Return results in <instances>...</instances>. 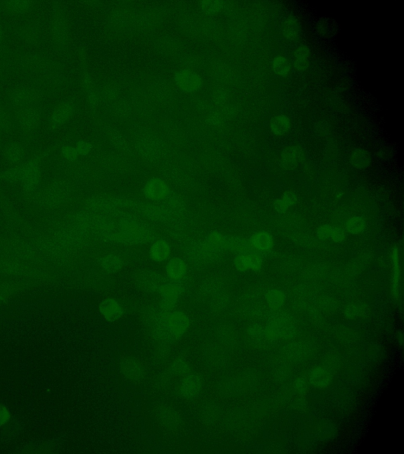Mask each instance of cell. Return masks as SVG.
Returning <instances> with one entry per match:
<instances>
[{
	"mask_svg": "<svg viewBox=\"0 0 404 454\" xmlns=\"http://www.w3.org/2000/svg\"><path fill=\"white\" fill-rule=\"evenodd\" d=\"M159 278L160 277L156 273L148 272L144 277L141 278V285L144 287H146L148 289L156 288L157 285H160Z\"/></svg>",
	"mask_w": 404,
	"mask_h": 454,
	"instance_id": "obj_26",
	"label": "cell"
},
{
	"mask_svg": "<svg viewBox=\"0 0 404 454\" xmlns=\"http://www.w3.org/2000/svg\"><path fill=\"white\" fill-rule=\"evenodd\" d=\"M1 35H2V31H1V29H0V37H1Z\"/></svg>",
	"mask_w": 404,
	"mask_h": 454,
	"instance_id": "obj_36",
	"label": "cell"
},
{
	"mask_svg": "<svg viewBox=\"0 0 404 454\" xmlns=\"http://www.w3.org/2000/svg\"><path fill=\"white\" fill-rule=\"evenodd\" d=\"M332 229H333V228L330 226H322V227H320L319 229H318V232H317L318 237L320 239H322V240L329 238V237H331Z\"/></svg>",
	"mask_w": 404,
	"mask_h": 454,
	"instance_id": "obj_31",
	"label": "cell"
},
{
	"mask_svg": "<svg viewBox=\"0 0 404 454\" xmlns=\"http://www.w3.org/2000/svg\"><path fill=\"white\" fill-rule=\"evenodd\" d=\"M73 113V105L69 101L61 103L56 107L52 114V122L54 126H60L69 119Z\"/></svg>",
	"mask_w": 404,
	"mask_h": 454,
	"instance_id": "obj_9",
	"label": "cell"
},
{
	"mask_svg": "<svg viewBox=\"0 0 404 454\" xmlns=\"http://www.w3.org/2000/svg\"><path fill=\"white\" fill-rule=\"evenodd\" d=\"M64 154L66 158L68 160H75L78 152L76 148H72V147H66L64 149Z\"/></svg>",
	"mask_w": 404,
	"mask_h": 454,
	"instance_id": "obj_33",
	"label": "cell"
},
{
	"mask_svg": "<svg viewBox=\"0 0 404 454\" xmlns=\"http://www.w3.org/2000/svg\"><path fill=\"white\" fill-rule=\"evenodd\" d=\"M76 149H77L78 154L80 153V154L81 155H86L87 153H89V151H90L91 146L88 143L82 142V141H81V142L77 144V148H76Z\"/></svg>",
	"mask_w": 404,
	"mask_h": 454,
	"instance_id": "obj_34",
	"label": "cell"
},
{
	"mask_svg": "<svg viewBox=\"0 0 404 454\" xmlns=\"http://www.w3.org/2000/svg\"><path fill=\"white\" fill-rule=\"evenodd\" d=\"M366 224L362 218L354 217L350 219L346 224V229L352 234H358L362 233L365 229Z\"/></svg>",
	"mask_w": 404,
	"mask_h": 454,
	"instance_id": "obj_23",
	"label": "cell"
},
{
	"mask_svg": "<svg viewBox=\"0 0 404 454\" xmlns=\"http://www.w3.org/2000/svg\"><path fill=\"white\" fill-rule=\"evenodd\" d=\"M171 247L164 240H158L151 245L149 256L153 261L164 262L171 256Z\"/></svg>",
	"mask_w": 404,
	"mask_h": 454,
	"instance_id": "obj_10",
	"label": "cell"
},
{
	"mask_svg": "<svg viewBox=\"0 0 404 454\" xmlns=\"http://www.w3.org/2000/svg\"><path fill=\"white\" fill-rule=\"evenodd\" d=\"M303 160V150L298 145H291L283 150L281 156V164L287 170L296 168Z\"/></svg>",
	"mask_w": 404,
	"mask_h": 454,
	"instance_id": "obj_5",
	"label": "cell"
},
{
	"mask_svg": "<svg viewBox=\"0 0 404 454\" xmlns=\"http://www.w3.org/2000/svg\"><path fill=\"white\" fill-rule=\"evenodd\" d=\"M273 69L278 75L285 76L291 70V65L287 58L283 56H279L274 59Z\"/></svg>",
	"mask_w": 404,
	"mask_h": 454,
	"instance_id": "obj_21",
	"label": "cell"
},
{
	"mask_svg": "<svg viewBox=\"0 0 404 454\" xmlns=\"http://www.w3.org/2000/svg\"><path fill=\"white\" fill-rule=\"evenodd\" d=\"M167 324L171 335L175 337H180L188 329L190 321L188 317L183 312H174L168 316Z\"/></svg>",
	"mask_w": 404,
	"mask_h": 454,
	"instance_id": "obj_4",
	"label": "cell"
},
{
	"mask_svg": "<svg viewBox=\"0 0 404 454\" xmlns=\"http://www.w3.org/2000/svg\"><path fill=\"white\" fill-rule=\"evenodd\" d=\"M207 241L208 244L218 249L227 248V237H224L221 233H217V232L210 233Z\"/></svg>",
	"mask_w": 404,
	"mask_h": 454,
	"instance_id": "obj_24",
	"label": "cell"
},
{
	"mask_svg": "<svg viewBox=\"0 0 404 454\" xmlns=\"http://www.w3.org/2000/svg\"><path fill=\"white\" fill-rule=\"evenodd\" d=\"M283 33L288 40L294 41L298 38L301 33L300 22L296 17H289L283 26Z\"/></svg>",
	"mask_w": 404,
	"mask_h": 454,
	"instance_id": "obj_13",
	"label": "cell"
},
{
	"mask_svg": "<svg viewBox=\"0 0 404 454\" xmlns=\"http://www.w3.org/2000/svg\"><path fill=\"white\" fill-rule=\"evenodd\" d=\"M120 372L130 381H140L144 378L145 369L142 363L135 358L124 359L120 364Z\"/></svg>",
	"mask_w": 404,
	"mask_h": 454,
	"instance_id": "obj_1",
	"label": "cell"
},
{
	"mask_svg": "<svg viewBox=\"0 0 404 454\" xmlns=\"http://www.w3.org/2000/svg\"><path fill=\"white\" fill-rule=\"evenodd\" d=\"M101 267L108 272H116L123 267V260L116 256L109 255L101 260Z\"/></svg>",
	"mask_w": 404,
	"mask_h": 454,
	"instance_id": "obj_19",
	"label": "cell"
},
{
	"mask_svg": "<svg viewBox=\"0 0 404 454\" xmlns=\"http://www.w3.org/2000/svg\"><path fill=\"white\" fill-rule=\"evenodd\" d=\"M350 163L357 169H365L370 164V156L367 151L361 148L354 149L350 156Z\"/></svg>",
	"mask_w": 404,
	"mask_h": 454,
	"instance_id": "obj_14",
	"label": "cell"
},
{
	"mask_svg": "<svg viewBox=\"0 0 404 454\" xmlns=\"http://www.w3.org/2000/svg\"><path fill=\"white\" fill-rule=\"evenodd\" d=\"M392 260H393V288L395 292H397L399 286V279H400V274H401V269H400V262H399V251L397 248H395L392 253Z\"/></svg>",
	"mask_w": 404,
	"mask_h": 454,
	"instance_id": "obj_22",
	"label": "cell"
},
{
	"mask_svg": "<svg viewBox=\"0 0 404 454\" xmlns=\"http://www.w3.org/2000/svg\"><path fill=\"white\" fill-rule=\"evenodd\" d=\"M227 248L241 253H247L253 247L249 241L235 237L227 238Z\"/></svg>",
	"mask_w": 404,
	"mask_h": 454,
	"instance_id": "obj_20",
	"label": "cell"
},
{
	"mask_svg": "<svg viewBox=\"0 0 404 454\" xmlns=\"http://www.w3.org/2000/svg\"><path fill=\"white\" fill-rule=\"evenodd\" d=\"M175 79L179 88L187 92L198 90L202 85V80L199 75L189 70H182L176 73Z\"/></svg>",
	"mask_w": 404,
	"mask_h": 454,
	"instance_id": "obj_7",
	"label": "cell"
},
{
	"mask_svg": "<svg viewBox=\"0 0 404 454\" xmlns=\"http://www.w3.org/2000/svg\"><path fill=\"white\" fill-rule=\"evenodd\" d=\"M295 69L298 71H304L310 65V52L308 47L306 45L298 46L295 51Z\"/></svg>",
	"mask_w": 404,
	"mask_h": 454,
	"instance_id": "obj_12",
	"label": "cell"
},
{
	"mask_svg": "<svg viewBox=\"0 0 404 454\" xmlns=\"http://www.w3.org/2000/svg\"><path fill=\"white\" fill-rule=\"evenodd\" d=\"M202 387V379L194 374L186 375L180 384V394L186 399H193L199 395Z\"/></svg>",
	"mask_w": 404,
	"mask_h": 454,
	"instance_id": "obj_2",
	"label": "cell"
},
{
	"mask_svg": "<svg viewBox=\"0 0 404 454\" xmlns=\"http://www.w3.org/2000/svg\"><path fill=\"white\" fill-rule=\"evenodd\" d=\"M202 7L204 10L210 13L218 11L222 7V2H204L202 3Z\"/></svg>",
	"mask_w": 404,
	"mask_h": 454,
	"instance_id": "obj_30",
	"label": "cell"
},
{
	"mask_svg": "<svg viewBox=\"0 0 404 454\" xmlns=\"http://www.w3.org/2000/svg\"><path fill=\"white\" fill-rule=\"evenodd\" d=\"M124 233L127 237L134 240H138L142 237V229L140 227H137L136 224H128L124 226Z\"/></svg>",
	"mask_w": 404,
	"mask_h": 454,
	"instance_id": "obj_25",
	"label": "cell"
},
{
	"mask_svg": "<svg viewBox=\"0 0 404 454\" xmlns=\"http://www.w3.org/2000/svg\"><path fill=\"white\" fill-rule=\"evenodd\" d=\"M262 259L256 254L241 253L235 260V266L241 272L247 270H256L262 266Z\"/></svg>",
	"mask_w": 404,
	"mask_h": 454,
	"instance_id": "obj_8",
	"label": "cell"
},
{
	"mask_svg": "<svg viewBox=\"0 0 404 454\" xmlns=\"http://www.w3.org/2000/svg\"><path fill=\"white\" fill-rule=\"evenodd\" d=\"M295 201H296V196H295V193L291 190L287 191L283 194L282 199L275 201V210L280 213H283L288 209L289 207L295 204Z\"/></svg>",
	"mask_w": 404,
	"mask_h": 454,
	"instance_id": "obj_18",
	"label": "cell"
},
{
	"mask_svg": "<svg viewBox=\"0 0 404 454\" xmlns=\"http://www.w3.org/2000/svg\"><path fill=\"white\" fill-rule=\"evenodd\" d=\"M187 271L185 262L178 257L171 259L166 266V272L168 277L175 281L183 279L187 274Z\"/></svg>",
	"mask_w": 404,
	"mask_h": 454,
	"instance_id": "obj_11",
	"label": "cell"
},
{
	"mask_svg": "<svg viewBox=\"0 0 404 454\" xmlns=\"http://www.w3.org/2000/svg\"><path fill=\"white\" fill-rule=\"evenodd\" d=\"M268 300L271 306H279L283 303V296L277 291H272L268 296Z\"/></svg>",
	"mask_w": 404,
	"mask_h": 454,
	"instance_id": "obj_29",
	"label": "cell"
},
{
	"mask_svg": "<svg viewBox=\"0 0 404 454\" xmlns=\"http://www.w3.org/2000/svg\"><path fill=\"white\" fill-rule=\"evenodd\" d=\"M250 244L258 250L266 251L272 246V237L267 233H258L253 236Z\"/></svg>",
	"mask_w": 404,
	"mask_h": 454,
	"instance_id": "obj_16",
	"label": "cell"
},
{
	"mask_svg": "<svg viewBox=\"0 0 404 454\" xmlns=\"http://www.w3.org/2000/svg\"><path fill=\"white\" fill-rule=\"evenodd\" d=\"M331 237L333 241L336 242H342L345 238L344 231L339 228H333L332 229Z\"/></svg>",
	"mask_w": 404,
	"mask_h": 454,
	"instance_id": "obj_32",
	"label": "cell"
},
{
	"mask_svg": "<svg viewBox=\"0 0 404 454\" xmlns=\"http://www.w3.org/2000/svg\"><path fill=\"white\" fill-rule=\"evenodd\" d=\"M100 313L109 322H116L124 315V308L115 299L102 300L99 305Z\"/></svg>",
	"mask_w": 404,
	"mask_h": 454,
	"instance_id": "obj_6",
	"label": "cell"
},
{
	"mask_svg": "<svg viewBox=\"0 0 404 454\" xmlns=\"http://www.w3.org/2000/svg\"><path fill=\"white\" fill-rule=\"evenodd\" d=\"M291 121L287 116L279 115L274 117L270 122V128L274 134L278 136L286 134L291 129Z\"/></svg>",
	"mask_w": 404,
	"mask_h": 454,
	"instance_id": "obj_15",
	"label": "cell"
},
{
	"mask_svg": "<svg viewBox=\"0 0 404 454\" xmlns=\"http://www.w3.org/2000/svg\"><path fill=\"white\" fill-rule=\"evenodd\" d=\"M11 420V413L5 404H0V427L6 426Z\"/></svg>",
	"mask_w": 404,
	"mask_h": 454,
	"instance_id": "obj_28",
	"label": "cell"
},
{
	"mask_svg": "<svg viewBox=\"0 0 404 454\" xmlns=\"http://www.w3.org/2000/svg\"><path fill=\"white\" fill-rule=\"evenodd\" d=\"M173 368L175 373L179 374V375L186 374L187 371V366L183 364V362H179L177 364H175L173 366Z\"/></svg>",
	"mask_w": 404,
	"mask_h": 454,
	"instance_id": "obj_35",
	"label": "cell"
},
{
	"mask_svg": "<svg viewBox=\"0 0 404 454\" xmlns=\"http://www.w3.org/2000/svg\"><path fill=\"white\" fill-rule=\"evenodd\" d=\"M144 195L152 200H162L169 194V187L161 179L153 178L148 181L144 186Z\"/></svg>",
	"mask_w": 404,
	"mask_h": 454,
	"instance_id": "obj_3",
	"label": "cell"
},
{
	"mask_svg": "<svg viewBox=\"0 0 404 454\" xmlns=\"http://www.w3.org/2000/svg\"><path fill=\"white\" fill-rule=\"evenodd\" d=\"M160 292L164 301L171 304L175 303L179 298L180 290L174 285H164L160 287Z\"/></svg>",
	"mask_w": 404,
	"mask_h": 454,
	"instance_id": "obj_17",
	"label": "cell"
},
{
	"mask_svg": "<svg viewBox=\"0 0 404 454\" xmlns=\"http://www.w3.org/2000/svg\"><path fill=\"white\" fill-rule=\"evenodd\" d=\"M8 7L11 8L12 10L16 12H26L31 8V2H22V1H14V2H7Z\"/></svg>",
	"mask_w": 404,
	"mask_h": 454,
	"instance_id": "obj_27",
	"label": "cell"
}]
</instances>
